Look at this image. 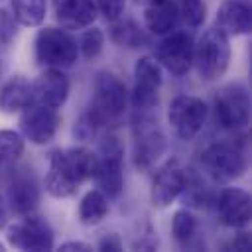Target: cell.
Instances as JSON below:
<instances>
[{"label":"cell","mask_w":252,"mask_h":252,"mask_svg":"<svg viewBox=\"0 0 252 252\" xmlns=\"http://www.w3.org/2000/svg\"><path fill=\"white\" fill-rule=\"evenodd\" d=\"M33 57L37 65L47 69L71 67L79 57L77 39L63 28H43L35 35Z\"/></svg>","instance_id":"277c9868"},{"label":"cell","mask_w":252,"mask_h":252,"mask_svg":"<svg viewBox=\"0 0 252 252\" xmlns=\"http://www.w3.org/2000/svg\"><path fill=\"white\" fill-rule=\"evenodd\" d=\"M193 47L195 41L187 32L173 30L158 43L156 59L161 69L169 71L175 77H183L193 67Z\"/></svg>","instance_id":"7c38bea8"},{"label":"cell","mask_w":252,"mask_h":252,"mask_svg":"<svg viewBox=\"0 0 252 252\" xmlns=\"http://www.w3.org/2000/svg\"><path fill=\"white\" fill-rule=\"evenodd\" d=\"M59 250L63 252H73V250H79V252H91L93 250V244L89 242H83V240H67L59 246Z\"/></svg>","instance_id":"d6a6232c"},{"label":"cell","mask_w":252,"mask_h":252,"mask_svg":"<svg viewBox=\"0 0 252 252\" xmlns=\"http://www.w3.org/2000/svg\"><path fill=\"white\" fill-rule=\"evenodd\" d=\"M8 244L18 250H30V252H45L51 250L55 244V234L49 222L41 217L26 215L22 220L14 222L8 228Z\"/></svg>","instance_id":"30bf717a"},{"label":"cell","mask_w":252,"mask_h":252,"mask_svg":"<svg viewBox=\"0 0 252 252\" xmlns=\"http://www.w3.org/2000/svg\"><path fill=\"white\" fill-rule=\"evenodd\" d=\"M161 83H163V75L158 59L150 55L140 57L134 67V89L130 96L132 106L140 114H146L158 106Z\"/></svg>","instance_id":"ba28073f"},{"label":"cell","mask_w":252,"mask_h":252,"mask_svg":"<svg viewBox=\"0 0 252 252\" xmlns=\"http://www.w3.org/2000/svg\"><path fill=\"white\" fill-rule=\"evenodd\" d=\"M14 18L20 26L35 28L43 24L47 14V2L45 0H10Z\"/></svg>","instance_id":"d4e9b609"},{"label":"cell","mask_w":252,"mask_h":252,"mask_svg":"<svg viewBox=\"0 0 252 252\" xmlns=\"http://www.w3.org/2000/svg\"><path fill=\"white\" fill-rule=\"evenodd\" d=\"M98 250H104V252H120L122 250V240L118 234H106L98 240Z\"/></svg>","instance_id":"1f68e13d"},{"label":"cell","mask_w":252,"mask_h":252,"mask_svg":"<svg viewBox=\"0 0 252 252\" xmlns=\"http://www.w3.org/2000/svg\"><path fill=\"white\" fill-rule=\"evenodd\" d=\"M207 104L199 96L191 94H179L169 102L167 108V120L171 130L179 140H193L205 126L207 120Z\"/></svg>","instance_id":"9c48e42d"},{"label":"cell","mask_w":252,"mask_h":252,"mask_svg":"<svg viewBox=\"0 0 252 252\" xmlns=\"http://www.w3.org/2000/svg\"><path fill=\"white\" fill-rule=\"evenodd\" d=\"M0 77H2V59H0Z\"/></svg>","instance_id":"74e56055"},{"label":"cell","mask_w":252,"mask_h":252,"mask_svg":"<svg viewBox=\"0 0 252 252\" xmlns=\"http://www.w3.org/2000/svg\"><path fill=\"white\" fill-rule=\"evenodd\" d=\"M201 165L205 173L219 183L238 179L248 165L246 150L238 142H215L203 150Z\"/></svg>","instance_id":"5b68a950"},{"label":"cell","mask_w":252,"mask_h":252,"mask_svg":"<svg viewBox=\"0 0 252 252\" xmlns=\"http://www.w3.org/2000/svg\"><path fill=\"white\" fill-rule=\"evenodd\" d=\"M179 8L175 0H150L144 8V26L150 33L167 35L179 26Z\"/></svg>","instance_id":"ac0fdd59"},{"label":"cell","mask_w":252,"mask_h":252,"mask_svg":"<svg viewBox=\"0 0 252 252\" xmlns=\"http://www.w3.org/2000/svg\"><path fill=\"white\" fill-rule=\"evenodd\" d=\"M252 14L244 0H224L217 10V28H220L228 37L244 35L250 32Z\"/></svg>","instance_id":"ffe728a7"},{"label":"cell","mask_w":252,"mask_h":252,"mask_svg":"<svg viewBox=\"0 0 252 252\" xmlns=\"http://www.w3.org/2000/svg\"><path fill=\"white\" fill-rule=\"evenodd\" d=\"M167 140L163 132L156 126L154 120L142 116L134 124V142H132V161L138 169H150L165 154Z\"/></svg>","instance_id":"8fae6325"},{"label":"cell","mask_w":252,"mask_h":252,"mask_svg":"<svg viewBox=\"0 0 252 252\" xmlns=\"http://www.w3.org/2000/svg\"><path fill=\"white\" fill-rule=\"evenodd\" d=\"M24 154V136L16 130H0V167L12 165Z\"/></svg>","instance_id":"484cf974"},{"label":"cell","mask_w":252,"mask_h":252,"mask_svg":"<svg viewBox=\"0 0 252 252\" xmlns=\"http://www.w3.org/2000/svg\"><path fill=\"white\" fill-rule=\"evenodd\" d=\"M102 45H104V33H102V30L93 28V26L85 28V32L81 33V37L77 41L79 55H83L87 61L96 59L102 51Z\"/></svg>","instance_id":"4316f807"},{"label":"cell","mask_w":252,"mask_h":252,"mask_svg":"<svg viewBox=\"0 0 252 252\" xmlns=\"http://www.w3.org/2000/svg\"><path fill=\"white\" fill-rule=\"evenodd\" d=\"M69 79L61 69H45L33 83V98L37 104L49 108H61L69 98Z\"/></svg>","instance_id":"2e32d148"},{"label":"cell","mask_w":252,"mask_h":252,"mask_svg":"<svg viewBox=\"0 0 252 252\" xmlns=\"http://www.w3.org/2000/svg\"><path fill=\"white\" fill-rule=\"evenodd\" d=\"M102 124H100V120L89 110V112H85V114H81V118L75 122V128H73V136L77 138V140H83V142H87V140H93L96 134H98V128H100Z\"/></svg>","instance_id":"f1b7e54d"},{"label":"cell","mask_w":252,"mask_h":252,"mask_svg":"<svg viewBox=\"0 0 252 252\" xmlns=\"http://www.w3.org/2000/svg\"><path fill=\"white\" fill-rule=\"evenodd\" d=\"M177 8H179V18L189 28H199L207 18V6L203 0H179Z\"/></svg>","instance_id":"83f0119b"},{"label":"cell","mask_w":252,"mask_h":252,"mask_svg":"<svg viewBox=\"0 0 252 252\" xmlns=\"http://www.w3.org/2000/svg\"><path fill=\"white\" fill-rule=\"evenodd\" d=\"M93 167L94 154L83 146L53 150L49 154V167L43 179L45 191L55 199L73 197L79 185L91 179Z\"/></svg>","instance_id":"6da1fadb"},{"label":"cell","mask_w":252,"mask_h":252,"mask_svg":"<svg viewBox=\"0 0 252 252\" xmlns=\"http://www.w3.org/2000/svg\"><path fill=\"white\" fill-rule=\"evenodd\" d=\"M8 207L12 213L26 217L32 215L39 205V187L32 173L16 175L8 185Z\"/></svg>","instance_id":"e0dca14e"},{"label":"cell","mask_w":252,"mask_h":252,"mask_svg":"<svg viewBox=\"0 0 252 252\" xmlns=\"http://www.w3.org/2000/svg\"><path fill=\"white\" fill-rule=\"evenodd\" d=\"M230 63V39L228 35L213 26L203 32L199 41L193 47V65L205 81H217L222 77Z\"/></svg>","instance_id":"3957f363"},{"label":"cell","mask_w":252,"mask_h":252,"mask_svg":"<svg viewBox=\"0 0 252 252\" xmlns=\"http://www.w3.org/2000/svg\"><path fill=\"white\" fill-rule=\"evenodd\" d=\"M197 219L189 209H177L171 219V236L181 248H189L197 238Z\"/></svg>","instance_id":"cb8c5ba5"},{"label":"cell","mask_w":252,"mask_h":252,"mask_svg":"<svg viewBox=\"0 0 252 252\" xmlns=\"http://www.w3.org/2000/svg\"><path fill=\"white\" fill-rule=\"evenodd\" d=\"M94 4H96L98 14H102L104 20L108 22L120 18L126 8V0H94Z\"/></svg>","instance_id":"4dcf8cb0"},{"label":"cell","mask_w":252,"mask_h":252,"mask_svg":"<svg viewBox=\"0 0 252 252\" xmlns=\"http://www.w3.org/2000/svg\"><path fill=\"white\" fill-rule=\"evenodd\" d=\"M108 215V199L98 189H91L79 203V220L85 226H96Z\"/></svg>","instance_id":"603a6c76"},{"label":"cell","mask_w":252,"mask_h":252,"mask_svg":"<svg viewBox=\"0 0 252 252\" xmlns=\"http://www.w3.org/2000/svg\"><path fill=\"white\" fill-rule=\"evenodd\" d=\"M33 83L22 75L10 77L0 89V110L4 114L22 112L33 104Z\"/></svg>","instance_id":"44dd1931"},{"label":"cell","mask_w":252,"mask_h":252,"mask_svg":"<svg viewBox=\"0 0 252 252\" xmlns=\"http://www.w3.org/2000/svg\"><path fill=\"white\" fill-rule=\"evenodd\" d=\"M217 215L224 226L244 228L252 215L250 193L240 187H224L217 197Z\"/></svg>","instance_id":"5bb4252c"},{"label":"cell","mask_w":252,"mask_h":252,"mask_svg":"<svg viewBox=\"0 0 252 252\" xmlns=\"http://www.w3.org/2000/svg\"><path fill=\"white\" fill-rule=\"evenodd\" d=\"M96 189L110 199H118L124 191V150L116 136H106L100 144L98 154H94V167L91 175Z\"/></svg>","instance_id":"7a4b0ae2"},{"label":"cell","mask_w":252,"mask_h":252,"mask_svg":"<svg viewBox=\"0 0 252 252\" xmlns=\"http://www.w3.org/2000/svg\"><path fill=\"white\" fill-rule=\"evenodd\" d=\"M110 39L116 45L128 49H138L148 43V35L140 28V24L134 18H124V16L110 22Z\"/></svg>","instance_id":"7402d4cb"},{"label":"cell","mask_w":252,"mask_h":252,"mask_svg":"<svg viewBox=\"0 0 252 252\" xmlns=\"http://www.w3.org/2000/svg\"><path fill=\"white\" fill-rule=\"evenodd\" d=\"M98 10L94 0H59L55 18L63 30H85L93 26Z\"/></svg>","instance_id":"d6986e66"},{"label":"cell","mask_w":252,"mask_h":252,"mask_svg":"<svg viewBox=\"0 0 252 252\" xmlns=\"http://www.w3.org/2000/svg\"><path fill=\"white\" fill-rule=\"evenodd\" d=\"M213 116L222 130H240L250 120V94L242 83H228L215 93Z\"/></svg>","instance_id":"52a82bcc"},{"label":"cell","mask_w":252,"mask_h":252,"mask_svg":"<svg viewBox=\"0 0 252 252\" xmlns=\"http://www.w3.org/2000/svg\"><path fill=\"white\" fill-rule=\"evenodd\" d=\"M6 220H8V211H6V203L0 197V228L6 226Z\"/></svg>","instance_id":"d590c367"},{"label":"cell","mask_w":252,"mask_h":252,"mask_svg":"<svg viewBox=\"0 0 252 252\" xmlns=\"http://www.w3.org/2000/svg\"><path fill=\"white\" fill-rule=\"evenodd\" d=\"M138 2H144V4H146V2H150V0H138Z\"/></svg>","instance_id":"f35d334b"},{"label":"cell","mask_w":252,"mask_h":252,"mask_svg":"<svg viewBox=\"0 0 252 252\" xmlns=\"http://www.w3.org/2000/svg\"><path fill=\"white\" fill-rule=\"evenodd\" d=\"M4 250H6V246H4L2 242H0V252H4Z\"/></svg>","instance_id":"8d00e7d4"},{"label":"cell","mask_w":252,"mask_h":252,"mask_svg":"<svg viewBox=\"0 0 252 252\" xmlns=\"http://www.w3.org/2000/svg\"><path fill=\"white\" fill-rule=\"evenodd\" d=\"M158 244H159L158 236H156L154 232H148L142 240H138V242L134 244V248H140V250H156V248H158Z\"/></svg>","instance_id":"836d02e7"},{"label":"cell","mask_w":252,"mask_h":252,"mask_svg":"<svg viewBox=\"0 0 252 252\" xmlns=\"http://www.w3.org/2000/svg\"><path fill=\"white\" fill-rule=\"evenodd\" d=\"M61 126V116L55 108L43 106V104H32L26 110H22L20 116V130L24 140H30L33 146H45L49 144L57 130Z\"/></svg>","instance_id":"4fadbf2b"},{"label":"cell","mask_w":252,"mask_h":252,"mask_svg":"<svg viewBox=\"0 0 252 252\" xmlns=\"http://www.w3.org/2000/svg\"><path fill=\"white\" fill-rule=\"evenodd\" d=\"M128 102V93L124 83L110 71H98L93 83V106L91 112L100 120V124H108L118 120Z\"/></svg>","instance_id":"8992f818"},{"label":"cell","mask_w":252,"mask_h":252,"mask_svg":"<svg viewBox=\"0 0 252 252\" xmlns=\"http://www.w3.org/2000/svg\"><path fill=\"white\" fill-rule=\"evenodd\" d=\"M16 18L6 8H0V47H6L16 37Z\"/></svg>","instance_id":"f546056e"},{"label":"cell","mask_w":252,"mask_h":252,"mask_svg":"<svg viewBox=\"0 0 252 252\" xmlns=\"http://www.w3.org/2000/svg\"><path fill=\"white\" fill-rule=\"evenodd\" d=\"M230 248H232V250H240V252L250 250V236H248V232H238V234L232 238Z\"/></svg>","instance_id":"e575fe53"},{"label":"cell","mask_w":252,"mask_h":252,"mask_svg":"<svg viewBox=\"0 0 252 252\" xmlns=\"http://www.w3.org/2000/svg\"><path fill=\"white\" fill-rule=\"evenodd\" d=\"M185 189V169L177 165V161H167L158 169L150 189V201L158 209L169 207Z\"/></svg>","instance_id":"9a60e30c"}]
</instances>
